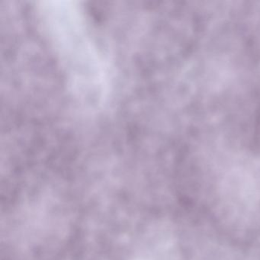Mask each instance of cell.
Returning a JSON list of instances; mask_svg holds the SVG:
<instances>
[{"mask_svg": "<svg viewBox=\"0 0 260 260\" xmlns=\"http://www.w3.org/2000/svg\"><path fill=\"white\" fill-rule=\"evenodd\" d=\"M39 10L74 92L86 104H99L107 89L106 65L80 8L75 3L48 1Z\"/></svg>", "mask_w": 260, "mask_h": 260, "instance_id": "6da1fadb", "label": "cell"}, {"mask_svg": "<svg viewBox=\"0 0 260 260\" xmlns=\"http://www.w3.org/2000/svg\"><path fill=\"white\" fill-rule=\"evenodd\" d=\"M249 176L238 175L228 179L223 187L224 199L237 208L251 210L256 205L258 190Z\"/></svg>", "mask_w": 260, "mask_h": 260, "instance_id": "7a4b0ae2", "label": "cell"}]
</instances>
